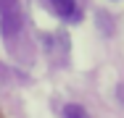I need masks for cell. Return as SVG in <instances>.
<instances>
[{"mask_svg":"<svg viewBox=\"0 0 124 118\" xmlns=\"http://www.w3.org/2000/svg\"><path fill=\"white\" fill-rule=\"evenodd\" d=\"M24 29V11L21 0H0V32L5 39H16Z\"/></svg>","mask_w":124,"mask_h":118,"instance_id":"obj_1","label":"cell"},{"mask_svg":"<svg viewBox=\"0 0 124 118\" xmlns=\"http://www.w3.org/2000/svg\"><path fill=\"white\" fill-rule=\"evenodd\" d=\"M58 19H77V0H45Z\"/></svg>","mask_w":124,"mask_h":118,"instance_id":"obj_2","label":"cell"},{"mask_svg":"<svg viewBox=\"0 0 124 118\" xmlns=\"http://www.w3.org/2000/svg\"><path fill=\"white\" fill-rule=\"evenodd\" d=\"M63 118H90V116H87V110L82 105H66L63 108Z\"/></svg>","mask_w":124,"mask_h":118,"instance_id":"obj_3","label":"cell"}]
</instances>
